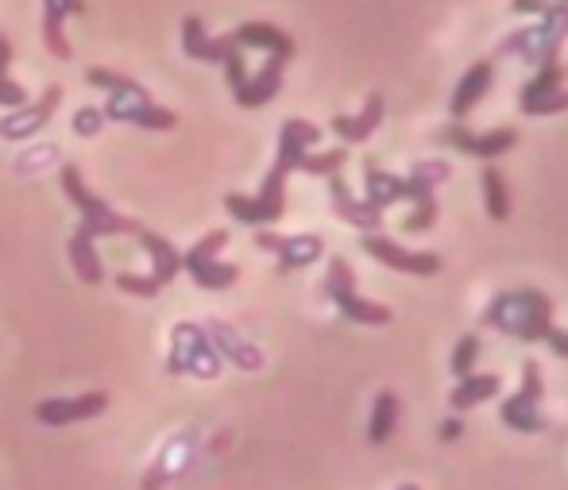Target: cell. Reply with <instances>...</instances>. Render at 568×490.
<instances>
[{
    "mask_svg": "<svg viewBox=\"0 0 568 490\" xmlns=\"http://www.w3.org/2000/svg\"><path fill=\"white\" fill-rule=\"evenodd\" d=\"M105 120H124V124H135V127H151V132H166V127L179 124L171 109L155 104L148 98V90H132V93H109V104H105Z\"/></svg>",
    "mask_w": 568,
    "mask_h": 490,
    "instance_id": "8",
    "label": "cell"
},
{
    "mask_svg": "<svg viewBox=\"0 0 568 490\" xmlns=\"http://www.w3.org/2000/svg\"><path fill=\"white\" fill-rule=\"evenodd\" d=\"M491 82H495V67L491 62H476V67L468 70V74L456 82V90H453V101H449V112H453V120H464L471 109H476L479 101L487 98V90H491Z\"/></svg>",
    "mask_w": 568,
    "mask_h": 490,
    "instance_id": "18",
    "label": "cell"
},
{
    "mask_svg": "<svg viewBox=\"0 0 568 490\" xmlns=\"http://www.w3.org/2000/svg\"><path fill=\"white\" fill-rule=\"evenodd\" d=\"M499 387H503L499 375H464V379H456V387L449 394V409H453V414H464V409L495 398Z\"/></svg>",
    "mask_w": 568,
    "mask_h": 490,
    "instance_id": "24",
    "label": "cell"
},
{
    "mask_svg": "<svg viewBox=\"0 0 568 490\" xmlns=\"http://www.w3.org/2000/svg\"><path fill=\"white\" fill-rule=\"evenodd\" d=\"M109 406V394L105 390H90V394H78V398H47L36 406V421L43 425H74V421H90V417L105 414Z\"/></svg>",
    "mask_w": 568,
    "mask_h": 490,
    "instance_id": "11",
    "label": "cell"
},
{
    "mask_svg": "<svg viewBox=\"0 0 568 490\" xmlns=\"http://www.w3.org/2000/svg\"><path fill=\"white\" fill-rule=\"evenodd\" d=\"M59 101H62L59 85H47V93L36 104H20V109L4 112V120H0V135H4V140H28V135H36L39 127H47V120L54 116Z\"/></svg>",
    "mask_w": 568,
    "mask_h": 490,
    "instance_id": "12",
    "label": "cell"
},
{
    "mask_svg": "<svg viewBox=\"0 0 568 490\" xmlns=\"http://www.w3.org/2000/svg\"><path fill=\"white\" fill-rule=\"evenodd\" d=\"M398 490H418V487H398Z\"/></svg>",
    "mask_w": 568,
    "mask_h": 490,
    "instance_id": "40",
    "label": "cell"
},
{
    "mask_svg": "<svg viewBox=\"0 0 568 490\" xmlns=\"http://www.w3.org/2000/svg\"><path fill=\"white\" fill-rule=\"evenodd\" d=\"M78 12H85V0H43V43L59 62H67L74 54V47L67 39V16Z\"/></svg>",
    "mask_w": 568,
    "mask_h": 490,
    "instance_id": "14",
    "label": "cell"
},
{
    "mask_svg": "<svg viewBox=\"0 0 568 490\" xmlns=\"http://www.w3.org/2000/svg\"><path fill=\"white\" fill-rule=\"evenodd\" d=\"M101 127H105V109H93V104H85V109L74 112V132L78 135H98Z\"/></svg>",
    "mask_w": 568,
    "mask_h": 490,
    "instance_id": "34",
    "label": "cell"
},
{
    "mask_svg": "<svg viewBox=\"0 0 568 490\" xmlns=\"http://www.w3.org/2000/svg\"><path fill=\"white\" fill-rule=\"evenodd\" d=\"M546 4H549V0H510V12H518V16H541V12H546Z\"/></svg>",
    "mask_w": 568,
    "mask_h": 490,
    "instance_id": "36",
    "label": "cell"
},
{
    "mask_svg": "<svg viewBox=\"0 0 568 490\" xmlns=\"http://www.w3.org/2000/svg\"><path fill=\"white\" fill-rule=\"evenodd\" d=\"M541 394H546V387H541V367L534 364V359H526L523 364V390L510 394L499 409L503 425L515 429V432H546L549 421L541 417Z\"/></svg>",
    "mask_w": 568,
    "mask_h": 490,
    "instance_id": "6",
    "label": "cell"
},
{
    "mask_svg": "<svg viewBox=\"0 0 568 490\" xmlns=\"http://www.w3.org/2000/svg\"><path fill=\"white\" fill-rule=\"evenodd\" d=\"M379 124H383V98L379 93L367 98L359 116H333V132H337L344 143H364Z\"/></svg>",
    "mask_w": 568,
    "mask_h": 490,
    "instance_id": "23",
    "label": "cell"
},
{
    "mask_svg": "<svg viewBox=\"0 0 568 490\" xmlns=\"http://www.w3.org/2000/svg\"><path fill=\"white\" fill-rule=\"evenodd\" d=\"M460 432H464V421H460V417H445V421H442V440H445V445L460 440Z\"/></svg>",
    "mask_w": 568,
    "mask_h": 490,
    "instance_id": "37",
    "label": "cell"
},
{
    "mask_svg": "<svg viewBox=\"0 0 568 490\" xmlns=\"http://www.w3.org/2000/svg\"><path fill=\"white\" fill-rule=\"evenodd\" d=\"M322 140V127L310 124V120H286L283 132H278V159L275 163H283L286 171H298L302 155H306L314 143Z\"/></svg>",
    "mask_w": 568,
    "mask_h": 490,
    "instance_id": "19",
    "label": "cell"
},
{
    "mask_svg": "<svg viewBox=\"0 0 568 490\" xmlns=\"http://www.w3.org/2000/svg\"><path fill=\"white\" fill-rule=\"evenodd\" d=\"M479 320L526 344H538L554 336V302L541 290H507L487 305Z\"/></svg>",
    "mask_w": 568,
    "mask_h": 490,
    "instance_id": "2",
    "label": "cell"
},
{
    "mask_svg": "<svg viewBox=\"0 0 568 490\" xmlns=\"http://www.w3.org/2000/svg\"><path fill=\"white\" fill-rule=\"evenodd\" d=\"M225 244H229V232H225V228L210 232V236L197 239V244L190 247L186 255H182V270H197V267H202V263H213L221 252H225Z\"/></svg>",
    "mask_w": 568,
    "mask_h": 490,
    "instance_id": "28",
    "label": "cell"
},
{
    "mask_svg": "<svg viewBox=\"0 0 568 490\" xmlns=\"http://www.w3.org/2000/svg\"><path fill=\"white\" fill-rule=\"evenodd\" d=\"M59 182H62V190H67V197L78 205V213H82V224H78V232H82V236L105 239V236H128V232L135 236V232L143 228L140 221L113 213V208H109L98 194H90V186L82 182V171H78L74 163L62 166V171H59Z\"/></svg>",
    "mask_w": 568,
    "mask_h": 490,
    "instance_id": "3",
    "label": "cell"
},
{
    "mask_svg": "<svg viewBox=\"0 0 568 490\" xmlns=\"http://www.w3.org/2000/svg\"><path fill=\"white\" fill-rule=\"evenodd\" d=\"M364 252L372 255L375 263H383V267H390V270H403V275H426L429 278V275L442 270V255L437 252H406L403 244L379 236V232H367Z\"/></svg>",
    "mask_w": 568,
    "mask_h": 490,
    "instance_id": "9",
    "label": "cell"
},
{
    "mask_svg": "<svg viewBox=\"0 0 568 490\" xmlns=\"http://www.w3.org/2000/svg\"><path fill=\"white\" fill-rule=\"evenodd\" d=\"M325 294H329V302L341 309L344 320H352V325H390V309L379 302H367V297L356 294V275H352V267L341 259H329V275H325Z\"/></svg>",
    "mask_w": 568,
    "mask_h": 490,
    "instance_id": "4",
    "label": "cell"
},
{
    "mask_svg": "<svg viewBox=\"0 0 568 490\" xmlns=\"http://www.w3.org/2000/svg\"><path fill=\"white\" fill-rule=\"evenodd\" d=\"M557 4H568V0H557Z\"/></svg>",
    "mask_w": 568,
    "mask_h": 490,
    "instance_id": "41",
    "label": "cell"
},
{
    "mask_svg": "<svg viewBox=\"0 0 568 490\" xmlns=\"http://www.w3.org/2000/svg\"><path fill=\"white\" fill-rule=\"evenodd\" d=\"M135 236H140L143 252L151 255V278H155L159 286H171L182 270V255L174 252V244L163 236H155V232H148V228H140Z\"/></svg>",
    "mask_w": 568,
    "mask_h": 490,
    "instance_id": "21",
    "label": "cell"
},
{
    "mask_svg": "<svg viewBox=\"0 0 568 490\" xmlns=\"http://www.w3.org/2000/svg\"><path fill=\"white\" fill-rule=\"evenodd\" d=\"M232 39H236L240 47H252V51H267L271 59H283V62L294 59V39L286 35L283 28H275V23H263V20L240 23V28L232 31Z\"/></svg>",
    "mask_w": 568,
    "mask_h": 490,
    "instance_id": "16",
    "label": "cell"
},
{
    "mask_svg": "<svg viewBox=\"0 0 568 490\" xmlns=\"http://www.w3.org/2000/svg\"><path fill=\"white\" fill-rule=\"evenodd\" d=\"M85 82H90L93 90H109V93H132V90H140V82H132V78L116 74V70H105V67H90V70H85Z\"/></svg>",
    "mask_w": 568,
    "mask_h": 490,
    "instance_id": "30",
    "label": "cell"
},
{
    "mask_svg": "<svg viewBox=\"0 0 568 490\" xmlns=\"http://www.w3.org/2000/svg\"><path fill=\"white\" fill-rule=\"evenodd\" d=\"M329 194H333V213H337L341 221H348L352 228H359V232H379L383 213L375 205H367V201L352 197V190L344 186L341 174H329Z\"/></svg>",
    "mask_w": 568,
    "mask_h": 490,
    "instance_id": "17",
    "label": "cell"
},
{
    "mask_svg": "<svg viewBox=\"0 0 568 490\" xmlns=\"http://www.w3.org/2000/svg\"><path fill=\"white\" fill-rule=\"evenodd\" d=\"M236 39L232 35H221V39H210L205 35V23H202V16H186L182 20V51L190 54V59H197V62H225L232 51H236Z\"/></svg>",
    "mask_w": 568,
    "mask_h": 490,
    "instance_id": "15",
    "label": "cell"
},
{
    "mask_svg": "<svg viewBox=\"0 0 568 490\" xmlns=\"http://www.w3.org/2000/svg\"><path fill=\"white\" fill-rule=\"evenodd\" d=\"M0 67H12V43H8L4 31H0Z\"/></svg>",
    "mask_w": 568,
    "mask_h": 490,
    "instance_id": "39",
    "label": "cell"
},
{
    "mask_svg": "<svg viewBox=\"0 0 568 490\" xmlns=\"http://www.w3.org/2000/svg\"><path fill=\"white\" fill-rule=\"evenodd\" d=\"M283 59H267L263 62V70L255 78H247L244 85H240L232 98H236L240 109H260V104H267L271 98H275L278 90H283Z\"/></svg>",
    "mask_w": 568,
    "mask_h": 490,
    "instance_id": "20",
    "label": "cell"
},
{
    "mask_svg": "<svg viewBox=\"0 0 568 490\" xmlns=\"http://www.w3.org/2000/svg\"><path fill=\"white\" fill-rule=\"evenodd\" d=\"M190 278H194V283L202 286V290H229V286L240 278V267L213 259V263H202L197 270H190Z\"/></svg>",
    "mask_w": 568,
    "mask_h": 490,
    "instance_id": "27",
    "label": "cell"
},
{
    "mask_svg": "<svg viewBox=\"0 0 568 490\" xmlns=\"http://www.w3.org/2000/svg\"><path fill=\"white\" fill-rule=\"evenodd\" d=\"M479 186H484L487 213H491L495 221H507V216H510V186H507V178H503V171L484 166V174H479Z\"/></svg>",
    "mask_w": 568,
    "mask_h": 490,
    "instance_id": "26",
    "label": "cell"
},
{
    "mask_svg": "<svg viewBox=\"0 0 568 490\" xmlns=\"http://www.w3.org/2000/svg\"><path fill=\"white\" fill-rule=\"evenodd\" d=\"M286 178H291V171H286L283 163H275L267 171V178H263L260 194L247 197V194H229L225 197V208L232 216H236L240 224H275L278 216L286 213Z\"/></svg>",
    "mask_w": 568,
    "mask_h": 490,
    "instance_id": "5",
    "label": "cell"
},
{
    "mask_svg": "<svg viewBox=\"0 0 568 490\" xmlns=\"http://www.w3.org/2000/svg\"><path fill=\"white\" fill-rule=\"evenodd\" d=\"M546 344H549V348H554L561 359H568V333H561V328H554V336H549Z\"/></svg>",
    "mask_w": 568,
    "mask_h": 490,
    "instance_id": "38",
    "label": "cell"
},
{
    "mask_svg": "<svg viewBox=\"0 0 568 490\" xmlns=\"http://www.w3.org/2000/svg\"><path fill=\"white\" fill-rule=\"evenodd\" d=\"M476 359H479V336H460V344H456V348H453V359H449V367H453L456 379H464V375H471V367H476Z\"/></svg>",
    "mask_w": 568,
    "mask_h": 490,
    "instance_id": "31",
    "label": "cell"
},
{
    "mask_svg": "<svg viewBox=\"0 0 568 490\" xmlns=\"http://www.w3.org/2000/svg\"><path fill=\"white\" fill-rule=\"evenodd\" d=\"M255 244H260L263 252L278 255V270L310 267V263L322 259V252H325L322 236H275V232H255Z\"/></svg>",
    "mask_w": 568,
    "mask_h": 490,
    "instance_id": "13",
    "label": "cell"
},
{
    "mask_svg": "<svg viewBox=\"0 0 568 490\" xmlns=\"http://www.w3.org/2000/svg\"><path fill=\"white\" fill-rule=\"evenodd\" d=\"M116 286L132 297H159V290H163L151 275H116Z\"/></svg>",
    "mask_w": 568,
    "mask_h": 490,
    "instance_id": "32",
    "label": "cell"
},
{
    "mask_svg": "<svg viewBox=\"0 0 568 490\" xmlns=\"http://www.w3.org/2000/svg\"><path fill=\"white\" fill-rule=\"evenodd\" d=\"M445 178H449V166H442V163H418L410 171V178H398V174L379 171L375 159H367L364 163V186H367L364 201L379 208V213L387 205H395V201H414V213L403 221V228L406 232H429L437 224L434 186Z\"/></svg>",
    "mask_w": 568,
    "mask_h": 490,
    "instance_id": "1",
    "label": "cell"
},
{
    "mask_svg": "<svg viewBox=\"0 0 568 490\" xmlns=\"http://www.w3.org/2000/svg\"><path fill=\"white\" fill-rule=\"evenodd\" d=\"M20 104H28V90L8 78V67H0V109H20Z\"/></svg>",
    "mask_w": 568,
    "mask_h": 490,
    "instance_id": "33",
    "label": "cell"
},
{
    "mask_svg": "<svg viewBox=\"0 0 568 490\" xmlns=\"http://www.w3.org/2000/svg\"><path fill=\"white\" fill-rule=\"evenodd\" d=\"M221 67H225V82H229V90L236 93L240 85L247 82V67H244V47H236V51H232L229 59L221 62Z\"/></svg>",
    "mask_w": 568,
    "mask_h": 490,
    "instance_id": "35",
    "label": "cell"
},
{
    "mask_svg": "<svg viewBox=\"0 0 568 490\" xmlns=\"http://www.w3.org/2000/svg\"><path fill=\"white\" fill-rule=\"evenodd\" d=\"M395 429H398V394L379 390L375 409H372V425H367V440H372V445H387Z\"/></svg>",
    "mask_w": 568,
    "mask_h": 490,
    "instance_id": "25",
    "label": "cell"
},
{
    "mask_svg": "<svg viewBox=\"0 0 568 490\" xmlns=\"http://www.w3.org/2000/svg\"><path fill=\"white\" fill-rule=\"evenodd\" d=\"M348 163V151L337 147V151H322V155H302L298 171L302 174H317V178H329V174H341V166Z\"/></svg>",
    "mask_w": 568,
    "mask_h": 490,
    "instance_id": "29",
    "label": "cell"
},
{
    "mask_svg": "<svg viewBox=\"0 0 568 490\" xmlns=\"http://www.w3.org/2000/svg\"><path fill=\"white\" fill-rule=\"evenodd\" d=\"M568 70L561 62H549V67H538L534 82L523 85V104L526 116H554V112H568V90H565Z\"/></svg>",
    "mask_w": 568,
    "mask_h": 490,
    "instance_id": "7",
    "label": "cell"
},
{
    "mask_svg": "<svg viewBox=\"0 0 568 490\" xmlns=\"http://www.w3.org/2000/svg\"><path fill=\"white\" fill-rule=\"evenodd\" d=\"M67 255H70V263H74V275L82 278L85 286L105 283V263H101V255H98V239L74 232L70 244H67Z\"/></svg>",
    "mask_w": 568,
    "mask_h": 490,
    "instance_id": "22",
    "label": "cell"
},
{
    "mask_svg": "<svg viewBox=\"0 0 568 490\" xmlns=\"http://www.w3.org/2000/svg\"><path fill=\"white\" fill-rule=\"evenodd\" d=\"M437 140L449 143L453 151H464V155H476V159H499L507 155L510 147L518 143V132L515 127H495V132H468L460 124H449L437 132Z\"/></svg>",
    "mask_w": 568,
    "mask_h": 490,
    "instance_id": "10",
    "label": "cell"
}]
</instances>
